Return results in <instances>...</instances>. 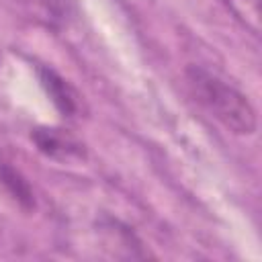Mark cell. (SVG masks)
Wrapping results in <instances>:
<instances>
[{
    "instance_id": "obj_2",
    "label": "cell",
    "mask_w": 262,
    "mask_h": 262,
    "mask_svg": "<svg viewBox=\"0 0 262 262\" xmlns=\"http://www.w3.org/2000/svg\"><path fill=\"white\" fill-rule=\"evenodd\" d=\"M31 137L37 143L39 151L53 160H68V158L84 156L82 143L61 129H35Z\"/></svg>"
},
{
    "instance_id": "obj_3",
    "label": "cell",
    "mask_w": 262,
    "mask_h": 262,
    "mask_svg": "<svg viewBox=\"0 0 262 262\" xmlns=\"http://www.w3.org/2000/svg\"><path fill=\"white\" fill-rule=\"evenodd\" d=\"M39 76H41V84L47 90L55 108L61 115H74L78 111V100H76V94L70 88V84L59 74H55L53 70H47V68H41Z\"/></svg>"
},
{
    "instance_id": "obj_5",
    "label": "cell",
    "mask_w": 262,
    "mask_h": 262,
    "mask_svg": "<svg viewBox=\"0 0 262 262\" xmlns=\"http://www.w3.org/2000/svg\"><path fill=\"white\" fill-rule=\"evenodd\" d=\"M246 25L258 31V0H223Z\"/></svg>"
},
{
    "instance_id": "obj_4",
    "label": "cell",
    "mask_w": 262,
    "mask_h": 262,
    "mask_svg": "<svg viewBox=\"0 0 262 262\" xmlns=\"http://www.w3.org/2000/svg\"><path fill=\"white\" fill-rule=\"evenodd\" d=\"M0 184L6 188V192L25 209H33L35 207V196L33 190L29 186V182L25 180V176L12 168L8 162H4L0 158Z\"/></svg>"
},
{
    "instance_id": "obj_1",
    "label": "cell",
    "mask_w": 262,
    "mask_h": 262,
    "mask_svg": "<svg viewBox=\"0 0 262 262\" xmlns=\"http://www.w3.org/2000/svg\"><path fill=\"white\" fill-rule=\"evenodd\" d=\"M186 84L196 102L229 131L237 135L254 133L256 113L239 90L199 66H190L186 70Z\"/></svg>"
}]
</instances>
